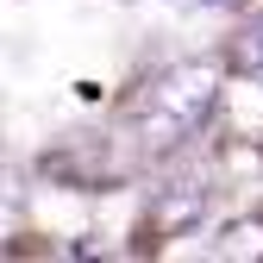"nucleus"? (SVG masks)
I'll use <instances>...</instances> for the list:
<instances>
[{"label": "nucleus", "instance_id": "f257e3e1", "mask_svg": "<svg viewBox=\"0 0 263 263\" xmlns=\"http://www.w3.org/2000/svg\"><path fill=\"white\" fill-rule=\"evenodd\" d=\"M219 101V69L213 63H176V69H163L144 82V94L132 101V132H138L144 151H176L182 138L207 125Z\"/></svg>", "mask_w": 263, "mask_h": 263}, {"label": "nucleus", "instance_id": "f03ea898", "mask_svg": "<svg viewBox=\"0 0 263 263\" xmlns=\"http://www.w3.org/2000/svg\"><path fill=\"white\" fill-rule=\"evenodd\" d=\"M213 257H226V263H245V257H263V219H251V226H232L219 245H213Z\"/></svg>", "mask_w": 263, "mask_h": 263}, {"label": "nucleus", "instance_id": "7ed1b4c3", "mask_svg": "<svg viewBox=\"0 0 263 263\" xmlns=\"http://www.w3.org/2000/svg\"><path fill=\"white\" fill-rule=\"evenodd\" d=\"M232 63H238V69L245 76H263V13L238 31V44H232Z\"/></svg>", "mask_w": 263, "mask_h": 263}]
</instances>
